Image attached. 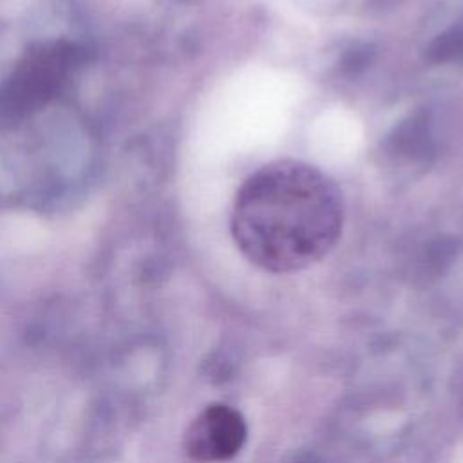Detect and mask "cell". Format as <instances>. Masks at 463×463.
I'll use <instances>...</instances> for the list:
<instances>
[{"label": "cell", "mask_w": 463, "mask_h": 463, "mask_svg": "<svg viewBox=\"0 0 463 463\" xmlns=\"http://www.w3.org/2000/svg\"><path fill=\"white\" fill-rule=\"evenodd\" d=\"M340 186L300 159H275L239 186L230 232L241 255L262 271L286 275L326 259L342 237Z\"/></svg>", "instance_id": "6da1fadb"}, {"label": "cell", "mask_w": 463, "mask_h": 463, "mask_svg": "<svg viewBox=\"0 0 463 463\" xmlns=\"http://www.w3.org/2000/svg\"><path fill=\"white\" fill-rule=\"evenodd\" d=\"M246 423L239 411L213 403L201 411L184 432L186 454L201 463L226 461L246 441Z\"/></svg>", "instance_id": "7a4b0ae2"}]
</instances>
